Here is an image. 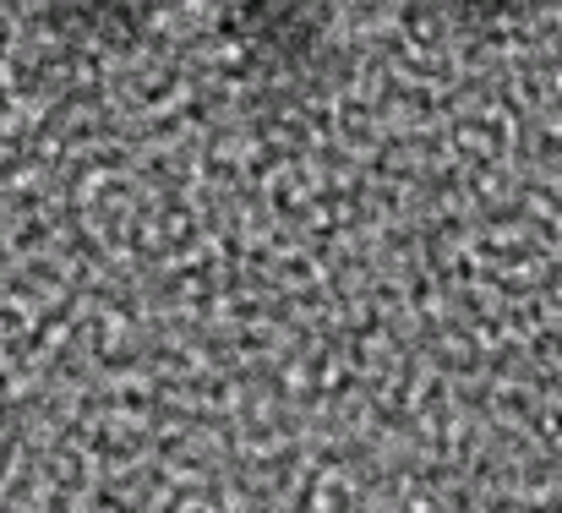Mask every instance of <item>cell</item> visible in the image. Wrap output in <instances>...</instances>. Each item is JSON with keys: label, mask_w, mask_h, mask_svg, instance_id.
<instances>
[{"label": "cell", "mask_w": 562, "mask_h": 513, "mask_svg": "<svg viewBox=\"0 0 562 513\" xmlns=\"http://www.w3.org/2000/svg\"><path fill=\"white\" fill-rule=\"evenodd\" d=\"M453 5V22L459 27H470V33H503V27H514L536 0H448Z\"/></svg>", "instance_id": "3"}, {"label": "cell", "mask_w": 562, "mask_h": 513, "mask_svg": "<svg viewBox=\"0 0 562 513\" xmlns=\"http://www.w3.org/2000/svg\"><path fill=\"white\" fill-rule=\"evenodd\" d=\"M165 0H44V16L60 38H77V44H137L154 16H159Z\"/></svg>", "instance_id": "2"}, {"label": "cell", "mask_w": 562, "mask_h": 513, "mask_svg": "<svg viewBox=\"0 0 562 513\" xmlns=\"http://www.w3.org/2000/svg\"><path fill=\"white\" fill-rule=\"evenodd\" d=\"M328 5L323 0H229L224 38L262 71H306L328 49Z\"/></svg>", "instance_id": "1"}]
</instances>
